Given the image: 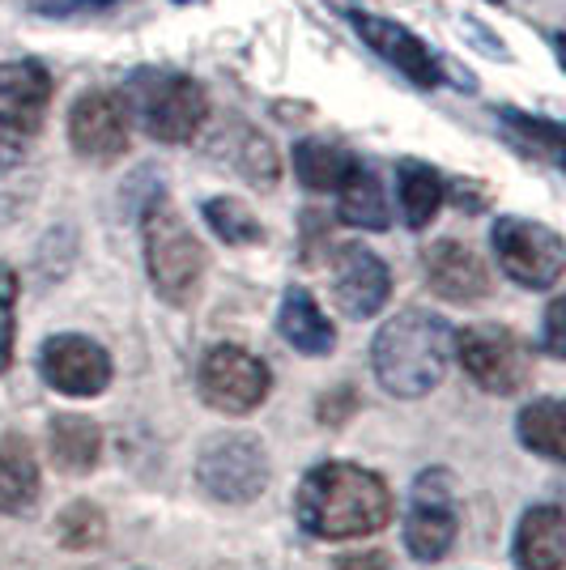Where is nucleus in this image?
<instances>
[{
    "label": "nucleus",
    "mask_w": 566,
    "mask_h": 570,
    "mask_svg": "<svg viewBox=\"0 0 566 570\" xmlns=\"http://www.w3.org/2000/svg\"><path fill=\"white\" fill-rule=\"evenodd\" d=\"M196 481L217 502H252L269 485V455L252 434H217L196 460Z\"/></svg>",
    "instance_id": "9"
},
{
    "label": "nucleus",
    "mask_w": 566,
    "mask_h": 570,
    "mask_svg": "<svg viewBox=\"0 0 566 570\" xmlns=\"http://www.w3.org/2000/svg\"><path fill=\"white\" fill-rule=\"evenodd\" d=\"M39 371H43V380H48L56 392H65V396H98V392H107V383H111V357H107V350H103L98 341H90V336L60 333L43 345Z\"/></svg>",
    "instance_id": "11"
},
{
    "label": "nucleus",
    "mask_w": 566,
    "mask_h": 570,
    "mask_svg": "<svg viewBox=\"0 0 566 570\" xmlns=\"http://www.w3.org/2000/svg\"><path fill=\"white\" fill-rule=\"evenodd\" d=\"M231 163L238 167L243 179H252L256 188H273L277 184V154L273 145L256 137L252 128H238V145L231 149Z\"/></svg>",
    "instance_id": "26"
},
{
    "label": "nucleus",
    "mask_w": 566,
    "mask_h": 570,
    "mask_svg": "<svg viewBox=\"0 0 566 570\" xmlns=\"http://www.w3.org/2000/svg\"><path fill=\"white\" fill-rule=\"evenodd\" d=\"M48 448L56 469H65V473H90L98 464V455H103V430L90 417H81V413H60V417H51Z\"/></svg>",
    "instance_id": "18"
},
{
    "label": "nucleus",
    "mask_w": 566,
    "mask_h": 570,
    "mask_svg": "<svg viewBox=\"0 0 566 570\" xmlns=\"http://www.w3.org/2000/svg\"><path fill=\"white\" fill-rule=\"evenodd\" d=\"M422 264H426L430 289H435L439 298H448V303H477V298L490 294V273H486V264H481V256L472 252L469 243H460V238H439V243H430Z\"/></svg>",
    "instance_id": "15"
},
{
    "label": "nucleus",
    "mask_w": 566,
    "mask_h": 570,
    "mask_svg": "<svg viewBox=\"0 0 566 570\" xmlns=\"http://www.w3.org/2000/svg\"><path fill=\"white\" fill-rule=\"evenodd\" d=\"M175 4H201V0H175Z\"/></svg>",
    "instance_id": "32"
},
{
    "label": "nucleus",
    "mask_w": 566,
    "mask_h": 570,
    "mask_svg": "<svg viewBox=\"0 0 566 570\" xmlns=\"http://www.w3.org/2000/svg\"><path fill=\"white\" fill-rule=\"evenodd\" d=\"M142 238H145V268H149V282L163 294L166 303L175 307H188L201 289L205 277V247L201 238L188 230V222L179 217V209L154 196L142 214Z\"/></svg>",
    "instance_id": "3"
},
{
    "label": "nucleus",
    "mask_w": 566,
    "mask_h": 570,
    "mask_svg": "<svg viewBox=\"0 0 566 570\" xmlns=\"http://www.w3.org/2000/svg\"><path fill=\"white\" fill-rule=\"evenodd\" d=\"M460 532V502L456 481L443 469H430L409 490V515H404V549L418 562H439Z\"/></svg>",
    "instance_id": "8"
},
{
    "label": "nucleus",
    "mask_w": 566,
    "mask_h": 570,
    "mask_svg": "<svg viewBox=\"0 0 566 570\" xmlns=\"http://www.w3.org/2000/svg\"><path fill=\"white\" fill-rule=\"evenodd\" d=\"M273 371L243 345H213L201 362V396L222 413H252L269 401Z\"/></svg>",
    "instance_id": "10"
},
{
    "label": "nucleus",
    "mask_w": 566,
    "mask_h": 570,
    "mask_svg": "<svg viewBox=\"0 0 566 570\" xmlns=\"http://www.w3.org/2000/svg\"><path fill=\"white\" fill-rule=\"evenodd\" d=\"M277 328H282V336L299 350V354H308V357H324V354H332V345H336L332 320L320 311V303L311 298L303 285L285 289Z\"/></svg>",
    "instance_id": "17"
},
{
    "label": "nucleus",
    "mask_w": 566,
    "mask_h": 570,
    "mask_svg": "<svg viewBox=\"0 0 566 570\" xmlns=\"http://www.w3.org/2000/svg\"><path fill=\"white\" fill-rule=\"evenodd\" d=\"M51 102V72L39 60L0 65V170L18 167Z\"/></svg>",
    "instance_id": "5"
},
{
    "label": "nucleus",
    "mask_w": 566,
    "mask_h": 570,
    "mask_svg": "<svg viewBox=\"0 0 566 570\" xmlns=\"http://www.w3.org/2000/svg\"><path fill=\"white\" fill-rule=\"evenodd\" d=\"M397 196H401V217L409 230H422L435 222L443 196H448V184L439 179V170L418 163V158H404L397 167Z\"/></svg>",
    "instance_id": "20"
},
{
    "label": "nucleus",
    "mask_w": 566,
    "mask_h": 570,
    "mask_svg": "<svg viewBox=\"0 0 566 570\" xmlns=\"http://www.w3.org/2000/svg\"><path fill=\"white\" fill-rule=\"evenodd\" d=\"M69 141L81 158L111 163L128 149V102L111 90H90L72 102Z\"/></svg>",
    "instance_id": "12"
},
{
    "label": "nucleus",
    "mask_w": 566,
    "mask_h": 570,
    "mask_svg": "<svg viewBox=\"0 0 566 570\" xmlns=\"http://www.w3.org/2000/svg\"><path fill=\"white\" fill-rule=\"evenodd\" d=\"M563 430H566V409L554 396H541V401H533L519 413V443L528 452L545 455V460H563L566 455Z\"/></svg>",
    "instance_id": "23"
},
{
    "label": "nucleus",
    "mask_w": 566,
    "mask_h": 570,
    "mask_svg": "<svg viewBox=\"0 0 566 570\" xmlns=\"http://www.w3.org/2000/svg\"><path fill=\"white\" fill-rule=\"evenodd\" d=\"M519 570H563L566 567V520L558 507H533L516 532Z\"/></svg>",
    "instance_id": "16"
},
{
    "label": "nucleus",
    "mask_w": 566,
    "mask_h": 570,
    "mask_svg": "<svg viewBox=\"0 0 566 570\" xmlns=\"http://www.w3.org/2000/svg\"><path fill=\"white\" fill-rule=\"evenodd\" d=\"M119 98L137 111L145 132L163 145L192 141V137L205 128V119H209L205 86L184 77V72H163V69L133 72L128 90Z\"/></svg>",
    "instance_id": "4"
},
{
    "label": "nucleus",
    "mask_w": 566,
    "mask_h": 570,
    "mask_svg": "<svg viewBox=\"0 0 566 570\" xmlns=\"http://www.w3.org/2000/svg\"><path fill=\"white\" fill-rule=\"evenodd\" d=\"M490 243H495L498 268L524 289H554L563 282L566 243L558 230L528 217H498Z\"/></svg>",
    "instance_id": "6"
},
{
    "label": "nucleus",
    "mask_w": 566,
    "mask_h": 570,
    "mask_svg": "<svg viewBox=\"0 0 566 570\" xmlns=\"http://www.w3.org/2000/svg\"><path fill=\"white\" fill-rule=\"evenodd\" d=\"M39 499V464L22 439H0V515H22Z\"/></svg>",
    "instance_id": "21"
},
{
    "label": "nucleus",
    "mask_w": 566,
    "mask_h": 570,
    "mask_svg": "<svg viewBox=\"0 0 566 570\" xmlns=\"http://www.w3.org/2000/svg\"><path fill=\"white\" fill-rule=\"evenodd\" d=\"M294 520L303 523V532L315 541L371 537L392 520V490L371 469L332 460L303 476V485L294 494Z\"/></svg>",
    "instance_id": "1"
},
{
    "label": "nucleus",
    "mask_w": 566,
    "mask_h": 570,
    "mask_svg": "<svg viewBox=\"0 0 566 570\" xmlns=\"http://www.w3.org/2000/svg\"><path fill=\"white\" fill-rule=\"evenodd\" d=\"M205 222H209V230L222 243H231V247H252L264 238V226H260L252 209L243 205V200H231V196H213L205 200Z\"/></svg>",
    "instance_id": "25"
},
{
    "label": "nucleus",
    "mask_w": 566,
    "mask_h": 570,
    "mask_svg": "<svg viewBox=\"0 0 566 570\" xmlns=\"http://www.w3.org/2000/svg\"><path fill=\"white\" fill-rule=\"evenodd\" d=\"M350 22H354L358 35H362L392 69H401L413 86H439V81H443V60L426 48L413 30L388 22V18H375V13H350Z\"/></svg>",
    "instance_id": "14"
},
{
    "label": "nucleus",
    "mask_w": 566,
    "mask_h": 570,
    "mask_svg": "<svg viewBox=\"0 0 566 570\" xmlns=\"http://www.w3.org/2000/svg\"><path fill=\"white\" fill-rule=\"evenodd\" d=\"M332 294H336V307L345 311L350 320H371L392 294L388 264L362 243L336 247V256H332Z\"/></svg>",
    "instance_id": "13"
},
{
    "label": "nucleus",
    "mask_w": 566,
    "mask_h": 570,
    "mask_svg": "<svg viewBox=\"0 0 566 570\" xmlns=\"http://www.w3.org/2000/svg\"><path fill=\"white\" fill-rule=\"evenodd\" d=\"M56 537H60V546L69 549H90L107 537V515L98 511L95 502H72L56 520Z\"/></svg>",
    "instance_id": "27"
},
{
    "label": "nucleus",
    "mask_w": 566,
    "mask_h": 570,
    "mask_svg": "<svg viewBox=\"0 0 566 570\" xmlns=\"http://www.w3.org/2000/svg\"><path fill=\"white\" fill-rule=\"evenodd\" d=\"M341 205H336V214L341 222H350V226H362V230H388V196H383V184H379V175L367 163H354V170L341 179Z\"/></svg>",
    "instance_id": "19"
},
{
    "label": "nucleus",
    "mask_w": 566,
    "mask_h": 570,
    "mask_svg": "<svg viewBox=\"0 0 566 570\" xmlns=\"http://www.w3.org/2000/svg\"><path fill=\"white\" fill-rule=\"evenodd\" d=\"M336 570H392V562H388V553H354V558H345Z\"/></svg>",
    "instance_id": "31"
},
{
    "label": "nucleus",
    "mask_w": 566,
    "mask_h": 570,
    "mask_svg": "<svg viewBox=\"0 0 566 570\" xmlns=\"http://www.w3.org/2000/svg\"><path fill=\"white\" fill-rule=\"evenodd\" d=\"M451 324L443 315L430 311H401L397 320H388L379 328L375 345H371V362H375V380L404 401H418L426 392H435L451 362Z\"/></svg>",
    "instance_id": "2"
},
{
    "label": "nucleus",
    "mask_w": 566,
    "mask_h": 570,
    "mask_svg": "<svg viewBox=\"0 0 566 570\" xmlns=\"http://www.w3.org/2000/svg\"><path fill=\"white\" fill-rule=\"evenodd\" d=\"M354 154L345 145L324 141V137H308L294 145V175L308 184L311 191H336L341 179L354 170Z\"/></svg>",
    "instance_id": "22"
},
{
    "label": "nucleus",
    "mask_w": 566,
    "mask_h": 570,
    "mask_svg": "<svg viewBox=\"0 0 566 570\" xmlns=\"http://www.w3.org/2000/svg\"><path fill=\"white\" fill-rule=\"evenodd\" d=\"M498 119L507 124L511 141H516L524 154L545 158L549 167H563V124L537 119V116H519V111H498Z\"/></svg>",
    "instance_id": "24"
},
{
    "label": "nucleus",
    "mask_w": 566,
    "mask_h": 570,
    "mask_svg": "<svg viewBox=\"0 0 566 570\" xmlns=\"http://www.w3.org/2000/svg\"><path fill=\"white\" fill-rule=\"evenodd\" d=\"M451 350L460 354V366L477 387L495 392V396H511L524 383L533 380V357L524 350L511 328L498 324H477L451 341Z\"/></svg>",
    "instance_id": "7"
},
{
    "label": "nucleus",
    "mask_w": 566,
    "mask_h": 570,
    "mask_svg": "<svg viewBox=\"0 0 566 570\" xmlns=\"http://www.w3.org/2000/svg\"><path fill=\"white\" fill-rule=\"evenodd\" d=\"M107 9V4H116V0H35V9L39 13H72V9Z\"/></svg>",
    "instance_id": "30"
},
{
    "label": "nucleus",
    "mask_w": 566,
    "mask_h": 570,
    "mask_svg": "<svg viewBox=\"0 0 566 570\" xmlns=\"http://www.w3.org/2000/svg\"><path fill=\"white\" fill-rule=\"evenodd\" d=\"M566 303L563 298H554L549 311H545V354L563 357L566 354Z\"/></svg>",
    "instance_id": "29"
},
{
    "label": "nucleus",
    "mask_w": 566,
    "mask_h": 570,
    "mask_svg": "<svg viewBox=\"0 0 566 570\" xmlns=\"http://www.w3.org/2000/svg\"><path fill=\"white\" fill-rule=\"evenodd\" d=\"M13 341H18V273L0 264V375L13 366Z\"/></svg>",
    "instance_id": "28"
}]
</instances>
